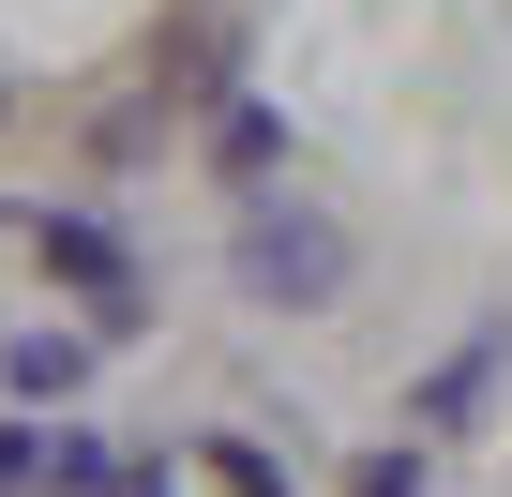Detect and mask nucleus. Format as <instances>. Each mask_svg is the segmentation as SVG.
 Masks as SVG:
<instances>
[]
</instances>
